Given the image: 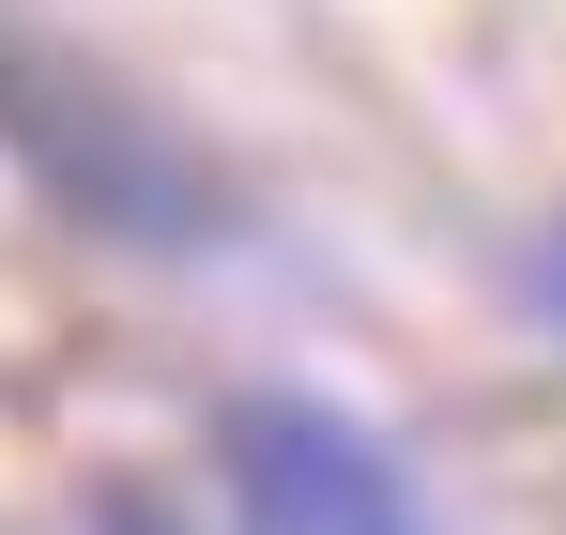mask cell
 <instances>
[{
	"instance_id": "7a4b0ae2",
	"label": "cell",
	"mask_w": 566,
	"mask_h": 535,
	"mask_svg": "<svg viewBox=\"0 0 566 535\" xmlns=\"http://www.w3.org/2000/svg\"><path fill=\"white\" fill-rule=\"evenodd\" d=\"M536 291H552V322H566V230H552V261H536Z\"/></svg>"
},
{
	"instance_id": "6da1fadb",
	"label": "cell",
	"mask_w": 566,
	"mask_h": 535,
	"mask_svg": "<svg viewBox=\"0 0 566 535\" xmlns=\"http://www.w3.org/2000/svg\"><path fill=\"white\" fill-rule=\"evenodd\" d=\"M214 459H230V521L245 535H429L413 474L368 429H337L322 398H245L214 429Z\"/></svg>"
}]
</instances>
